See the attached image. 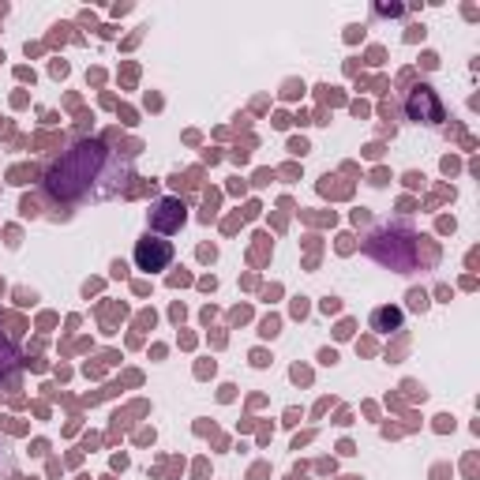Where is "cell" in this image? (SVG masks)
<instances>
[{
    "label": "cell",
    "mask_w": 480,
    "mask_h": 480,
    "mask_svg": "<svg viewBox=\"0 0 480 480\" xmlns=\"http://www.w3.org/2000/svg\"><path fill=\"white\" fill-rule=\"evenodd\" d=\"M128 177H132V166L128 161H116L102 143H79L60 161H53V169L45 173V188H49L53 199L75 203V199H87V195L102 199L98 180H109L113 192H121Z\"/></svg>",
    "instance_id": "obj_1"
},
{
    "label": "cell",
    "mask_w": 480,
    "mask_h": 480,
    "mask_svg": "<svg viewBox=\"0 0 480 480\" xmlns=\"http://www.w3.org/2000/svg\"><path fill=\"white\" fill-rule=\"evenodd\" d=\"M169 259H173V244L161 240V237H143L139 244H135V267L139 270H166Z\"/></svg>",
    "instance_id": "obj_2"
},
{
    "label": "cell",
    "mask_w": 480,
    "mask_h": 480,
    "mask_svg": "<svg viewBox=\"0 0 480 480\" xmlns=\"http://www.w3.org/2000/svg\"><path fill=\"white\" fill-rule=\"evenodd\" d=\"M150 225L154 229H166V233L180 229V225H184V203H180V199H158L154 214H150Z\"/></svg>",
    "instance_id": "obj_3"
},
{
    "label": "cell",
    "mask_w": 480,
    "mask_h": 480,
    "mask_svg": "<svg viewBox=\"0 0 480 480\" xmlns=\"http://www.w3.org/2000/svg\"><path fill=\"white\" fill-rule=\"evenodd\" d=\"M398 323H402V312H398V308H383V312L371 315V327L375 330H394Z\"/></svg>",
    "instance_id": "obj_4"
}]
</instances>
